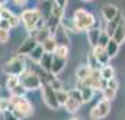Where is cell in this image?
Returning a JSON list of instances; mask_svg holds the SVG:
<instances>
[{"mask_svg":"<svg viewBox=\"0 0 125 120\" xmlns=\"http://www.w3.org/2000/svg\"><path fill=\"white\" fill-rule=\"evenodd\" d=\"M110 40H111V37L107 34V31L105 30H101V34H100V38H98V45L100 48H105L107 47V44L110 42Z\"/></svg>","mask_w":125,"mask_h":120,"instance_id":"obj_26","label":"cell"},{"mask_svg":"<svg viewBox=\"0 0 125 120\" xmlns=\"http://www.w3.org/2000/svg\"><path fill=\"white\" fill-rule=\"evenodd\" d=\"M91 51H93V54H94L96 59L98 61V64L101 65V68L110 64V59H111V58L108 57V54L105 52V50H104V48L96 47V48H91Z\"/></svg>","mask_w":125,"mask_h":120,"instance_id":"obj_12","label":"cell"},{"mask_svg":"<svg viewBox=\"0 0 125 120\" xmlns=\"http://www.w3.org/2000/svg\"><path fill=\"white\" fill-rule=\"evenodd\" d=\"M27 69L25 67V61H24V58L21 55H17V57L11 58L10 61H7L4 64V67H3V72L7 74L9 76H20V75L23 74L24 71Z\"/></svg>","mask_w":125,"mask_h":120,"instance_id":"obj_4","label":"cell"},{"mask_svg":"<svg viewBox=\"0 0 125 120\" xmlns=\"http://www.w3.org/2000/svg\"><path fill=\"white\" fill-rule=\"evenodd\" d=\"M1 18L7 20L9 23L11 24V27H17L18 24H20V18H18L13 12H10L9 9H3V13H1Z\"/></svg>","mask_w":125,"mask_h":120,"instance_id":"obj_19","label":"cell"},{"mask_svg":"<svg viewBox=\"0 0 125 120\" xmlns=\"http://www.w3.org/2000/svg\"><path fill=\"white\" fill-rule=\"evenodd\" d=\"M10 28H11V24L9 23L7 20L1 18V20H0V30H6V31H10Z\"/></svg>","mask_w":125,"mask_h":120,"instance_id":"obj_35","label":"cell"},{"mask_svg":"<svg viewBox=\"0 0 125 120\" xmlns=\"http://www.w3.org/2000/svg\"><path fill=\"white\" fill-rule=\"evenodd\" d=\"M91 74V69L89 65H80L76 68V78L77 80H82V82H84Z\"/></svg>","mask_w":125,"mask_h":120,"instance_id":"obj_18","label":"cell"},{"mask_svg":"<svg viewBox=\"0 0 125 120\" xmlns=\"http://www.w3.org/2000/svg\"><path fill=\"white\" fill-rule=\"evenodd\" d=\"M100 34H101V30L100 28H96V27H93L87 31V40L90 42L91 48H96L98 45V38H100Z\"/></svg>","mask_w":125,"mask_h":120,"instance_id":"obj_15","label":"cell"},{"mask_svg":"<svg viewBox=\"0 0 125 120\" xmlns=\"http://www.w3.org/2000/svg\"><path fill=\"white\" fill-rule=\"evenodd\" d=\"M110 110H111V103L108 102V100H105V99H101V100L90 110V120L104 119V117L108 116Z\"/></svg>","mask_w":125,"mask_h":120,"instance_id":"obj_8","label":"cell"},{"mask_svg":"<svg viewBox=\"0 0 125 120\" xmlns=\"http://www.w3.org/2000/svg\"><path fill=\"white\" fill-rule=\"evenodd\" d=\"M107 86H108V88H113V89H115V91H118V79H117V78H114V79L108 80Z\"/></svg>","mask_w":125,"mask_h":120,"instance_id":"obj_36","label":"cell"},{"mask_svg":"<svg viewBox=\"0 0 125 120\" xmlns=\"http://www.w3.org/2000/svg\"><path fill=\"white\" fill-rule=\"evenodd\" d=\"M52 61H53V54H48L45 52L44 57L41 58V61L38 62L40 68L45 72H51V68H52Z\"/></svg>","mask_w":125,"mask_h":120,"instance_id":"obj_16","label":"cell"},{"mask_svg":"<svg viewBox=\"0 0 125 120\" xmlns=\"http://www.w3.org/2000/svg\"><path fill=\"white\" fill-rule=\"evenodd\" d=\"M44 54H45V51H44V48H42V45H37L35 47V50L31 54H30L28 57L32 59V61H35V62L38 64L41 61V58L44 57Z\"/></svg>","mask_w":125,"mask_h":120,"instance_id":"obj_24","label":"cell"},{"mask_svg":"<svg viewBox=\"0 0 125 120\" xmlns=\"http://www.w3.org/2000/svg\"><path fill=\"white\" fill-rule=\"evenodd\" d=\"M10 93H11V96L24 97V96H25V93H27V89H25V88H24V86L20 83V85H17L14 89H11V91H10Z\"/></svg>","mask_w":125,"mask_h":120,"instance_id":"obj_32","label":"cell"},{"mask_svg":"<svg viewBox=\"0 0 125 120\" xmlns=\"http://www.w3.org/2000/svg\"><path fill=\"white\" fill-rule=\"evenodd\" d=\"M10 38V31L6 30H0V44H6Z\"/></svg>","mask_w":125,"mask_h":120,"instance_id":"obj_34","label":"cell"},{"mask_svg":"<svg viewBox=\"0 0 125 120\" xmlns=\"http://www.w3.org/2000/svg\"><path fill=\"white\" fill-rule=\"evenodd\" d=\"M10 103H11V112L16 114L18 120L25 119L32 114V105L25 99V97L20 96H11L10 97Z\"/></svg>","mask_w":125,"mask_h":120,"instance_id":"obj_2","label":"cell"},{"mask_svg":"<svg viewBox=\"0 0 125 120\" xmlns=\"http://www.w3.org/2000/svg\"><path fill=\"white\" fill-rule=\"evenodd\" d=\"M27 1H28V0H14V3H16L17 6H24Z\"/></svg>","mask_w":125,"mask_h":120,"instance_id":"obj_39","label":"cell"},{"mask_svg":"<svg viewBox=\"0 0 125 120\" xmlns=\"http://www.w3.org/2000/svg\"><path fill=\"white\" fill-rule=\"evenodd\" d=\"M41 92H42V99H44V102H45V105L49 109L56 110V109L61 107V105L58 102V97H56V91H55L53 88H51L48 83L44 82L42 86H41Z\"/></svg>","mask_w":125,"mask_h":120,"instance_id":"obj_6","label":"cell"},{"mask_svg":"<svg viewBox=\"0 0 125 120\" xmlns=\"http://www.w3.org/2000/svg\"><path fill=\"white\" fill-rule=\"evenodd\" d=\"M62 26L66 30H72L74 33H80V31H89L96 26V17L87 12L84 9H77L73 13V18L70 20V24L62 23Z\"/></svg>","mask_w":125,"mask_h":120,"instance_id":"obj_1","label":"cell"},{"mask_svg":"<svg viewBox=\"0 0 125 120\" xmlns=\"http://www.w3.org/2000/svg\"><path fill=\"white\" fill-rule=\"evenodd\" d=\"M124 18V16L119 13L118 16L115 18H113L111 21H107V27H105V31H107V34L110 35V37H113V34H114V31L118 28V26H119V23H121V20Z\"/></svg>","mask_w":125,"mask_h":120,"instance_id":"obj_17","label":"cell"},{"mask_svg":"<svg viewBox=\"0 0 125 120\" xmlns=\"http://www.w3.org/2000/svg\"><path fill=\"white\" fill-rule=\"evenodd\" d=\"M63 13H65V9L59 7L56 3L53 1V6H52V13H51L52 16H53V17H56V18H59V20H62V18H63Z\"/></svg>","mask_w":125,"mask_h":120,"instance_id":"obj_33","label":"cell"},{"mask_svg":"<svg viewBox=\"0 0 125 120\" xmlns=\"http://www.w3.org/2000/svg\"><path fill=\"white\" fill-rule=\"evenodd\" d=\"M111 38H113L114 41H117L119 45H121V44L125 41V17L121 20L118 28L114 31V34H113V37H111Z\"/></svg>","mask_w":125,"mask_h":120,"instance_id":"obj_14","label":"cell"},{"mask_svg":"<svg viewBox=\"0 0 125 120\" xmlns=\"http://www.w3.org/2000/svg\"><path fill=\"white\" fill-rule=\"evenodd\" d=\"M79 91H80V93H82V99H83L84 103L90 102L91 99H93V96H94V92H96L93 88H89V86H83Z\"/></svg>","mask_w":125,"mask_h":120,"instance_id":"obj_23","label":"cell"},{"mask_svg":"<svg viewBox=\"0 0 125 120\" xmlns=\"http://www.w3.org/2000/svg\"><path fill=\"white\" fill-rule=\"evenodd\" d=\"M72 120H83V119H80V117H76V119H72Z\"/></svg>","mask_w":125,"mask_h":120,"instance_id":"obj_42","label":"cell"},{"mask_svg":"<svg viewBox=\"0 0 125 120\" xmlns=\"http://www.w3.org/2000/svg\"><path fill=\"white\" fill-rule=\"evenodd\" d=\"M37 45H40V44H38L34 38L27 37V38L21 42L20 48H18V55H21V57H23V55H30V54L35 50V47Z\"/></svg>","mask_w":125,"mask_h":120,"instance_id":"obj_9","label":"cell"},{"mask_svg":"<svg viewBox=\"0 0 125 120\" xmlns=\"http://www.w3.org/2000/svg\"><path fill=\"white\" fill-rule=\"evenodd\" d=\"M44 17L40 9H28V10H24L21 13V21H23L24 27L27 31H32L37 27V23L40 21L41 18Z\"/></svg>","mask_w":125,"mask_h":120,"instance_id":"obj_5","label":"cell"},{"mask_svg":"<svg viewBox=\"0 0 125 120\" xmlns=\"http://www.w3.org/2000/svg\"><path fill=\"white\" fill-rule=\"evenodd\" d=\"M4 3H7V0H0V6H3Z\"/></svg>","mask_w":125,"mask_h":120,"instance_id":"obj_40","label":"cell"},{"mask_svg":"<svg viewBox=\"0 0 125 120\" xmlns=\"http://www.w3.org/2000/svg\"><path fill=\"white\" fill-rule=\"evenodd\" d=\"M68 54H69V47L65 45H58L53 51L55 57H61V58H68Z\"/></svg>","mask_w":125,"mask_h":120,"instance_id":"obj_28","label":"cell"},{"mask_svg":"<svg viewBox=\"0 0 125 120\" xmlns=\"http://www.w3.org/2000/svg\"><path fill=\"white\" fill-rule=\"evenodd\" d=\"M87 65L90 67V69H101V65L98 64V61L96 59L93 51L89 52V57H87Z\"/></svg>","mask_w":125,"mask_h":120,"instance_id":"obj_25","label":"cell"},{"mask_svg":"<svg viewBox=\"0 0 125 120\" xmlns=\"http://www.w3.org/2000/svg\"><path fill=\"white\" fill-rule=\"evenodd\" d=\"M101 14H103V17L105 18L107 21H111L113 18H115V17L119 14V9L115 6V4L107 3V4H104V6H103Z\"/></svg>","mask_w":125,"mask_h":120,"instance_id":"obj_11","label":"cell"},{"mask_svg":"<svg viewBox=\"0 0 125 120\" xmlns=\"http://www.w3.org/2000/svg\"><path fill=\"white\" fill-rule=\"evenodd\" d=\"M66 61H68V58H61V57H55V55H53L51 74H53V75L61 74L63 69H65V67H66Z\"/></svg>","mask_w":125,"mask_h":120,"instance_id":"obj_13","label":"cell"},{"mask_svg":"<svg viewBox=\"0 0 125 120\" xmlns=\"http://www.w3.org/2000/svg\"><path fill=\"white\" fill-rule=\"evenodd\" d=\"M83 1H91V0H83Z\"/></svg>","mask_w":125,"mask_h":120,"instance_id":"obj_43","label":"cell"},{"mask_svg":"<svg viewBox=\"0 0 125 120\" xmlns=\"http://www.w3.org/2000/svg\"><path fill=\"white\" fill-rule=\"evenodd\" d=\"M68 92H69V99L63 107L66 109L69 113H76L82 107V105L84 103L83 99H82V93H80L79 89H70Z\"/></svg>","mask_w":125,"mask_h":120,"instance_id":"obj_7","label":"cell"},{"mask_svg":"<svg viewBox=\"0 0 125 120\" xmlns=\"http://www.w3.org/2000/svg\"><path fill=\"white\" fill-rule=\"evenodd\" d=\"M17 85H20V76H14V75H11V76H9L7 78V89L9 91H11V89H14Z\"/></svg>","mask_w":125,"mask_h":120,"instance_id":"obj_30","label":"cell"},{"mask_svg":"<svg viewBox=\"0 0 125 120\" xmlns=\"http://www.w3.org/2000/svg\"><path fill=\"white\" fill-rule=\"evenodd\" d=\"M104 50H105V52L108 54V57L114 58V57H117V54H118V51H119V44L117 42V41H114L113 38H111L110 42L107 44V47H105Z\"/></svg>","mask_w":125,"mask_h":120,"instance_id":"obj_21","label":"cell"},{"mask_svg":"<svg viewBox=\"0 0 125 120\" xmlns=\"http://www.w3.org/2000/svg\"><path fill=\"white\" fill-rule=\"evenodd\" d=\"M115 95H117V91L113 89V88H108V86L103 91V99H105L108 102H111L114 97H115Z\"/></svg>","mask_w":125,"mask_h":120,"instance_id":"obj_31","label":"cell"},{"mask_svg":"<svg viewBox=\"0 0 125 120\" xmlns=\"http://www.w3.org/2000/svg\"><path fill=\"white\" fill-rule=\"evenodd\" d=\"M42 1H49V0H42Z\"/></svg>","mask_w":125,"mask_h":120,"instance_id":"obj_44","label":"cell"},{"mask_svg":"<svg viewBox=\"0 0 125 120\" xmlns=\"http://www.w3.org/2000/svg\"><path fill=\"white\" fill-rule=\"evenodd\" d=\"M40 45H42V48H44V51L48 52V54H53V51H55V48L58 47L56 41H55V38H53V35H51L49 38H46L42 44H40Z\"/></svg>","mask_w":125,"mask_h":120,"instance_id":"obj_20","label":"cell"},{"mask_svg":"<svg viewBox=\"0 0 125 120\" xmlns=\"http://www.w3.org/2000/svg\"><path fill=\"white\" fill-rule=\"evenodd\" d=\"M56 97H58L59 105H61V106H65L66 102H68V99H69V92L65 91V89H61V91L56 92Z\"/></svg>","mask_w":125,"mask_h":120,"instance_id":"obj_27","label":"cell"},{"mask_svg":"<svg viewBox=\"0 0 125 120\" xmlns=\"http://www.w3.org/2000/svg\"><path fill=\"white\" fill-rule=\"evenodd\" d=\"M11 103H10V99L7 97H0V112L6 113V112H10L11 110Z\"/></svg>","mask_w":125,"mask_h":120,"instance_id":"obj_29","label":"cell"},{"mask_svg":"<svg viewBox=\"0 0 125 120\" xmlns=\"http://www.w3.org/2000/svg\"><path fill=\"white\" fill-rule=\"evenodd\" d=\"M68 30L63 27L62 24L56 28V31L53 33V38L56 41L58 45H65V47H69V37H68Z\"/></svg>","mask_w":125,"mask_h":120,"instance_id":"obj_10","label":"cell"},{"mask_svg":"<svg viewBox=\"0 0 125 120\" xmlns=\"http://www.w3.org/2000/svg\"><path fill=\"white\" fill-rule=\"evenodd\" d=\"M0 113H1V112H0Z\"/></svg>","mask_w":125,"mask_h":120,"instance_id":"obj_45","label":"cell"},{"mask_svg":"<svg viewBox=\"0 0 125 120\" xmlns=\"http://www.w3.org/2000/svg\"><path fill=\"white\" fill-rule=\"evenodd\" d=\"M3 117H4V120H18L17 117H16V114L13 113L11 110H10V112H6V113H3Z\"/></svg>","mask_w":125,"mask_h":120,"instance_id":"obj_37","label":"cell"},{"mask_svg":"<svg viewBox=\"0 0 125 120\" xmlns=\"http://www.w3.org/2000/svg\"><path fill=\"white\" fill-rule=\"evenodd\" d=\"M20 83L27 89V91H35V89H41L42 86V79L40 75L35 74L34 71L25 69L23 74L20 75Z\"/></svg>","mask_w":125,"mask_h":120,"instance_id":"obj_3","label":"cell"},{"mask_svg":"<svg viewBox=\"0 0 125 120\" xmlns=\"http://www.w3.org/2000/svg\"><path fill=\"white\" fill-rule=\"evenodd\" d=\"M55 3H56L59 7H62V9H65V6H66V3H68V0H53Z\"/></svg>","mask_w":125,"mask_h":120,"instance_id":"obj_38","label":"cell"},{"mask_svg":"<svg viewBox=\"0 0 125 120\" xmlns=\"http://www.w3.org/2000/svg\"><path fill=\"white\" fill-rule=\"evenodd\" d=\"M3 9H4V7H3V6H0V16H1V13H3Z\"/></svg>","mask_w":125,"mask_h":120,"instance_id":"obj_41","label":"cell"},{"mask_svg":"<svg viewBox=\"0 0 125 120\" xmlns=\"http://www.w3.org/2000/svg\"><path fill=\"white\" fill-rule=\"evenodd\" d=\"M101 78L104 80H107V82L115 78V71H114V68L110 65V64L101 68Z\"/></svg>","mask_w":125,"mask_h":120,"instance_id":"obj_22","label":"cell"}]
</instances>
